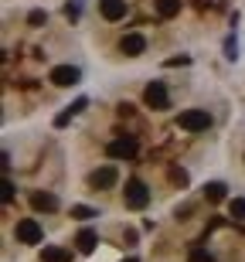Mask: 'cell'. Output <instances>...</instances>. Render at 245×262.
Here are the masks:
<instances>
[{"instance_id":"1","label":"cell","mask_w":245,"mask_h":262,"mask_svg":"<svg viewBox=\"0 0 245 262\" xmlns=\"http://www.w3.org/2000/svg\"><path fill=\"white\" fill-rule=\"evenodd\" d=\"M177 126L187 129V133H205V129L211 126V113H208V109H187V113L177 116Z\"/></svg>"},{"instance_id":"2","label":"cell","mask_w":245,"mask_h":262,"mask_svg":"<svg viewBox=\"0 0 245 262\" xmlns=\"http://www.w3.org/2000/svg\"><path fill=\"white\" fill-rule=\"evenodd\" d=\"M123 201H126V208H133V211H140V208H147L150 204V191L143 181H126V191H123Z\"/></svg>"},{"instance_id":"3","label":"cell","mask_w":245,"mask_h":262,"mask_svg":"<svg viewBox=\"0 0 245 262\" xmlns=\"http://www.w3.org/2000/svg\"><path fill=\"white\" fill-rule=\"evenodd\" d=\"M137 150H140L137 136H116V140L106 146V154L113 157V160H129V157H137Z\"/></svg>"},{"instance_id":"4","label":"cell","mask_w":245,"mask_h":262,"mask_svg":"<svg viewBox=\"0 0 245 262\" xmlns=\"http://www.w3.org/2000/svg\"><path fill=\"white\" fill-rule=\"evenodd\" d=\"M14 235H17V242H24V245H41V238H44V232H41V225L34 222V218H20Z\"/></svg>"},{"instance_id":"5","label":"cell","mask_w":245,"mask_h":262,"mask_svg":"<svg viewBox=\"0 0 245 262\" xmlns=\"http://www.w3.org/2000/svg\"><path fill=\"white\" fill-rule=\"evenodd\" d=\"M143 102H147L150 109H167V106H170L167 85H164V82H150V85L143 89Z\"/></svg>"},{"instance_id":"6","label":"cell","mask_w":245,"mask_h":262,"mask_svg":"<svg viewBox=\"0 0 245 262\" xmlns=\"http://www.w3.org/2000/svg\"><path fill=\"white\" fill-rule=\"evenodd\" d=\"M51 85H58V89H69L79 82V68L75 65H58V68H51Z\"/></svg>"},{"instance_id":"7","label":"cell","mask_w":245,"mask_h":262,"mask_svg":"<svg viewBox=\"0 0 245 262\" xmlns=\"http://www.w3.org/2000/svg\"><path fill=\"white\" fill-rule=\"evenodd\" d=\"M116 167H99V170H92L88 174V187H96V191H106V187L116 184Z\"/></svg>"},{"instance_id":"8","label":"cell","mask_w":245,"mask_h":262,"mask_svg":"<svg viewBox=\"0 0 245 262\" xmlns=\"http://www.w3.org/2000/svg\"><path fill=\"white\" fill-rule=\"evenodd\" d=\"M99 14L106 20H123L126 17V0H99Z\"/></svg>"},{"instance_id":"9","label":"cell","mask_w":245,"mask_h":262,"mask_svg":"<svg viewBox=\"0 0 245 262\" xmlns=\"http://www.w3.org/2000/svg\"><path fill=\"white\" fill-rule=\"evenodd\" d=\"M143 48H147L143 34H126V38L119 41V51H123L126 58H137V55H143Z\"/></svg>"},{"instance_id":"10","label":"cell","mask_w":245,"mask_h":262,"mask_svg":"<svg viewBox=\"0 0 245 262\" xmlns=\"http://www.w3.org/2000/svg\"><path fill=\"white\" fill-rule=\"evenodd\" d=\"M96 245H99V235L92 232V228H82V232L75 235V249H79L82 255H88V252H96Z\"/></svg>"},{"instance_id":"11","label":"cell","mask_w":245,"mask_h":262,"mask_svg":"<svg viewBox=\"0 0 245 262\" xmlns=\"http://www.w3.org/2000/svg\"><path fill=\"white\" fill-rule=\"evenodd\" d=\"M31 208H34V211H55V208H58V198L48 194V191H34V194H31Z\"/></svg>"},{"instance_id":"12","label":"cell","mask_w":245,"mask_h":262,"mask_svg":"<svg viewBox=\"0 0 245 262\" xmlns=\"http://www.w3.org/2000/svg\"><path fill=\"white\" fill-rule=\"evenodd\" d=\"M41 259H44V262H72V252H69V249H61V245H44Z\"/></svg>"},{"instance_id":"13","label":"cell","mask_w":245,"mask_h":262,"mask_svg":"<svg viewBox=\"0 0 245 262\" xmlns=\"http://www.w3.org/2000/svg\"><path fill=\"white\" fill-rule=\"evenodd\" d=\"M225 191H228V187L221 184V181H211V184H205V198H208V201H211V204L225 201Z\"/></svg>"},{"instance_id":"14","label":"cell","mask_w":245,"mask_h":262,"mask_svg":"<svg viewBox=\"0 0 245 262\" xmlns=\"http://www.w3.org/2000/svg\"><path fill=\"white\" fill-rule=\"evenodd\" d=\"M157 14L160 17H177L181 14V0H157Z\"/></svg>"},{"instance_id":"15","label":"cell","mask_w":245,"mask_h":262,"mask_svg":"<svg viewBox=\"0 0 245 262\" xmlns=\"http://www.w3.org/2000/svg\"><path fill=\"white\" fill-rule=\"evenodd\" d=\"M228 214H232L235 222H245V198H235V201L228 204Z\"/></svg>"},{"instance_id":"16","label":"cell","mask_w":245,"mask_h":262,"mask_svg":"<svg viewBox=\"0 0 245 262\" xmlns=\"http://www.w3.org/2000/svg\"><path fill=\"white\" fill-rule=\"evenodd\" d=\"M72 218H96V208H85V204H72Z\"/></svg>"},{"instance_id":"17","label":"cell","mask_w":245,"mask_h":262,"mask_svg":"<svg viewBox=\"0 0 245 262\" xmlns=\"http://www.w3.org/2000/svg\"><path fill=\"white\" fill-rule=\"evenodd\" d=\"M44 20H48V14H44V10H31V14H28V24H31V28H41Z\"/></svg>"},{"instance_id":"18","label":"cell","mask_w":245,"mask_h":262,"mask_svg":"<svg viewBox=\"0 0 245 262\" xmlns=\"http://www.w3.org/2000/svg\"><path fill=\"white\" fill-rule=\"evenodd\" d=\"M170 181L184 187V184H187V170H181V167H174V170H170Z\"/></svg>"},{"instance_id":"19","label":"cell","mask_w":245,"mask_h":262,"mask_svg":"<svg viewBox=\"0 0 245 262\" xmlns=\"http://www.w3.org/2000/svg\"><path fill=\"white\" fill-rule=\"evenodd\" d=\"M187 262H211V255H208L205 249H194V252L187 255Z\"/></svg>"},{"instance_id":"20","label":"cell","mask_w":245,"mask_h":262,"mask_svg":"<svg viewBox=\"0 0 245 262\" xmlns=\"http://www.w3.org/2000/svg\"><path fill=\"white\" fill-rule=\"evenodd\" d=\"M10 201H14V184L4 181V204H10Z\"/></svg>"},{"instance_id":"21","label":"cell","mask_w":245,"mask_h":262,"mask_svg":"<svg viewBox=\"0 0 245 262\" xmlns=\"http://www.w3.org/2000/svg\"><path fill=\"white\" fill-rule=\"evenodd\" d=\"M123 262H140V259H137V255H129V259H123Z\"/></svg>"}]
</instances>
